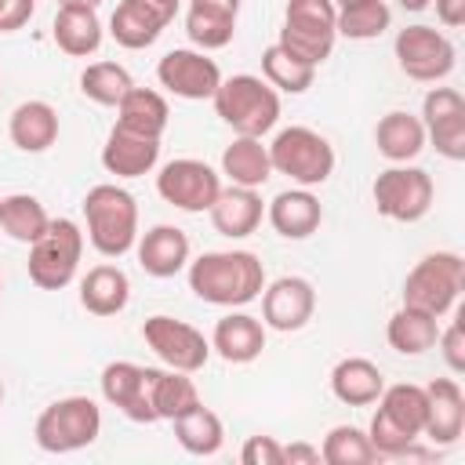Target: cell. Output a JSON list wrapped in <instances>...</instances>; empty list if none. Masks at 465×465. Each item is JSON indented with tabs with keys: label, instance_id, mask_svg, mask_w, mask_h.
Wrapping results in <instances>:
<instances>
[{
	"label": "cell",
	"instance_id": "obj_1",
	"mask_svg": "<svg viewBox=\"0 0 465 465\" xmlns=\"http://www.w3.org/2000/svg\"><path fill=\"white\" fill-rule=\"evenodd\" d=\"M189 291L207 305H247L265 291V265L251 251H203L189 262Z\"/></svg>",
	"mask_w": 465,
	"mask_h": 465
},
{
	"label": "cell",
	"instance_id": "obj_2",
	"mask_svg": "<svg viewBox=\"0 0 465 465\" xmlns=\"http://www.w3.org/2000/svg\"><path fill=\"white\" fill-rule=\"evenodd\" d=\"M374 403H378V411L367 425L371 447L378 450V458L407 454L425 429V389L411 385V381L385 385Z\"/></svg>",
	"mask_w": 465,
	"mask_h": 465
},
{
	"label": "cell",
	"instance_id": "obj_3",
	"mask_svg": "<svg viewBox=\"0 0 465 465\" xmlns=\"http://www.w3.org/2000/svg\"><path fill=\"white\" fill-rule=\"evenodd\" d=\"M84 218H87V240L102 258H124L138 240V203L120 185H94L84 196Z\"/></svg>",
	"mask_w": 465,
	"mask_h": 465
},
{
	"label": "cell",
	"instance_id": "obj_4",
	"mask_svg": "<svg viewBox=\"0 0 465 465\" xmlns=\"http://www.w3.org/2000/svg\"><path fill=\"white\" fill-rule=\"evenodd\" d=\"M211 102H214V113L236 134H247V138L269 134L280 120V91L269 87L262 76H251V73H236L229 80L222 76Z\"/></svg>",
	"mask_w": 465,
	"mask_h": 465
},
{
	"label": "cell",
	"instance_id": "obj_5",
	"mask_svg": "<svg viewBox=\"0 0 465 465\" xmlns=\"http://www.w3.org/2000/svg\"><path fill=\"white\" fill-rule=\"evenodd\" d=\"M102 432V411L91 396H62L47 403L36 418V447L47 454H73L98 440Z\"/></svg>",
	"mask_w": 465,
	"mask_h": 465
},
{
	"label": "cell",
	"instance_id": "obj_6",
	"mask_svg": "<svg viewBox=\"0 0 465 465\" xmlns=\"http://www.w3.org/2000/svg\"><path fill=\"white\" fill-rule=\"evenodd\" d=\"M269 163L276 174H287L294 185L312 189L323 185L334 174V149L331 142L312 127H283L269 145Z\"/></svg>",
	"mask_w": 465,
	"mask_h": 465
},
{
	"label": "cell",
	"instance_id": "obj_7",
	"mask_svg": "<svg viewBox=\"0 0 465 465\" xmlns=\"http://www.w3.org/2000/svg\"><path fill=\"white\" fill-rule=\"evenodd\" d=\"M84 254V232L73 218H51L44 236L29 243V280L40 291H62L73 283Z\"/></svg>",
	"mask_w": 465,
	"mask_h": 465
},
{
	"label": "cell",
	"instance_id": "obj_8",
	"mask_svg": "<svg viewBox=\"0 0 465 465\" xmlns=\"http://www.w3.org/2000/svg\"><path fill=\"white\" fill-rule=\"evenodd\" d=\"M465 287V262L458 251H432L425 254L403 280V305L447 316Z\"/></svg>",
	"mask_w": 465,
	"mask_h": 465
},
{
	"label": "cell",
	"instance_id": "obj_9",
	"mask_svg": "<svg viewBox=\"0 0 465 465\" xmlns=\"http://www.w3.org/2000/svg\"><path fill=\"white\" fill-rule=\"evenodd\" d=\"M338 7L334 0H287L283 7V29L280 40L291 54H298L309 65H320L331 58L334 40H338Z\"/></svg>",
	"mask_w": 465,
	"mask_h": 465
},
{
	"label": "cell",
	"instance_id": "obj_10",
	"mask_svg": "<svg viewBox=\"0 0 465 465\" xmlns=\"http://www.w3.org/2000/svg\"><path fill=\"white\" fill-rule=\"evenodd\" d=\"M432 193L436 189H432L429 171L407 167V163L385 167L371 185L374 207L389 222H418V218H425L429 207H432Z\"/></svg>",
	"mask_w": 465,
	"mask_h": 465
},
{
	"label": "cell",
	"instance_id": "obj_11",
	"mask_svg": "<svg viewBox=\"0 0 465 465\" xmlns=\"http://www.w3.org/2000/svg\"><path fill=\"white\" fill-rule=\"evenodd\" d=\"M156 193H160L163 203H171L178 211H189V214H200L222 193V178L211 163H203L196 156H178V160L160 167Z\"/></svg>",
	"mask_w": 465,
	"mask_h": 465
},
{
	"label": "cell",
	"instance_id": "obj_12",
	"mask_svg": "<svg viewBox=\"0 0 465 465\" xmlns=\"http://www.w3.org/2000/svg\"><path fill=\"white\" fill-rule=\"evenodd\" d=\"M392 51H396L400 69L411 80H418V84L443 80L454 69V62H458L454 44L440 29H432V25H407V29H400Z\"/></svg>",
	"mask_w": 465,
	"mask_h": 465
},
{
	"label": "cell",
	"instance_id": "obj_13",
	"mask_svg": "<svg viewBox=\"0 0 465 465\" xmlns=\"http://www.w3.org/2000/svg\"><path fill=\"white\" fill-rule=\"evenodd\" d=\"M142 338L145 345L171 367V371H185V374H196L207 356H211V341L185 320H174V316H149L142 323Z\"/></svg>",
	"mask_w": 465,
	"mask_h": 465
},
{
	"label": "cell",
	"instance_id": "obj_14",
	"mask_svg": "<svg viewBox=\"0 0 465 465\" xmlns=\"http://www.w3.org/2000/svg\"><path fill=\"white\" fill-rule=\"evenodd\" d=\"M153 381H156V367H142L131 360H113L102 367V396L105 403H113L120 414H127L138 425H153L156 411H153Z\"/></svg>",
	"mask_w": 465,
	"mask_h": 465
},
{
	"label": "cell",
	"instance_id": "obj_15",
	"mask_svg": "<svg viewBox=\"0 0 465 465\" xmlns=\"http://www.w3.org/2000/svg\"><path fill=\"white\" fill-rule=\"evenodd\" d=\"M156 80H160V87H167L178 98L203 102L218 91L222 69H218L214 58H207L196 47H174L156 62Z\"/></svg>",
	"mask_w": 465,
	"mask_h": 465
},
{
	"label": "cell",
	"instance_id": "obj_16",
	"mask_svg": "<svg viewBox=\"0 0 465 465\" xmlns=\"http://www.w3.org/2000/svg\"><path fill=\"white\" fill-rule=\"evenodd\" d=\"M258 298H262V323L280 334L302 331L316 312V291L305 276H280Z\"/></svg>",
	"mask_w": 465,
	"mask_h": 465
},
{
	"label": "cell",
	"instance_id": "obj_17",
	"mask_svg": "<svg viewBox=\"0 0 465 465\" xmlns=\"http://www.w3.org/2000/svg\"><path fill=\"white\" fill-rule=\"evenodd\" d=\"M465 432V392L454 378H436L425 385V429L421 436H429L440 447L458 443Z\"/></svg>",
	"mask_w": 465,
	"mask_h": 465
},
{
	"label": "cell",
	"instance_id": "obj_18",
	"mask_svg": "<svg viewBox=\"0 0 465 465\" xmlns=\"http://www.w3.org/2000/svg\"><path fill=\"white\" fill-rule=\"evenodd\" d=\"M156 160H160V138H145V134H134V131L113 124V131L102 145V167L109 174L142 178L156 167Z\"/></svg>",
	"mask_w": 465,
	"mask_h": 465
},
{
	"label": "cell",
	"instance_id": "obj_19",
	"mask_svg": "<svg viewBox=\"0 0 465 465\" xmlns=\"http://www.w3.org/2000/svg\"><path fill=\"white\" fill-rule=\"evenodd\" d=\"M134 247L138 265L156 280H171L189 265V236L178 225H153L134 240Z\"/></svg>",
	"mask_w": 465,
	"mask_h": 465
},
{
	"label": "cell",
	"instance_id": "obj_20",
	"mask_svg": "<svg viewBox=\"0 0 465 465\" xmlns=\"http://www.w3.org/2000/svg\"><path fill=\"white\" fill-rule=\"evenodd\" d=\"M207 214H211L214 232H222V236H229V240H243V236H251V232L262 225L265 207H262L258 189L229 185V189H222V193L214 196V203L207 207Z\"/></svg>",
	"mask_w": 465,
	"mask_h": 465
},
{
	"label": "cell",
	"instance_id": "obj_21",
	"mask_svg": "<svg viewBox=\"0 0 465 465\" xmlns=\"http://www.w3.org/2000/svg\"><path fill=\"white\" fill-rule=\"evenodd\" d=\"M265 218H269V225L283 236V240H305V236H312L316 229H320V222H323V207H320V200L309 193V189H283V193H276L272 200H269V207H265Z\"/></svg>",
	"mask_w": 465,
	"mask_h": 465
},
{
	"label": "cell",
	"instance_id": "obj_22",
	"mask_svg": "<svg viewBox=\"0 0 465 465\" xmlns=\"http://www.w3.org/2000/svg\"><path fill=\"white\" fill-rule=\"evenodd\" d=\"M211 349L225 363H251L265 349V323L258 316H251V312H229V316H222L214 323Z\"/></svg>",
	"mask_w": 465,
	"mask_h": 465
},
{
	"label": "cell",
	"instance_id": "obj_23",
	"mask_svg": "<svg viewBox=\"0 0 465 465\" xmlns=\"http://www.w3.org/2000/svg\"><path fill=\"white\" fill-rule=\"evenodd\" d=\"M7 138L22 153H47L58 142V113H54V105H47L40 98H29V102L15 105L11 120H7Z\"/></svg>",
	"mask_w": 465,
	"mask_h": 465
},
{
	"label": "cell",
	"instance_id": "obj_24",
	"mask_svg": "<svg viewBox=\"0 0 465 465\" xmlns=\"http://www.w3.org/2000/svg\"><path fill=\"white\" fill-rule=\"evenodd\" d=\"M51 36L73 58L94 54L102 47V18H98V7H87V4H58Z\"/></svg>",
	"mask_w": 465,
	"mask_h": 465
},
{
	"label": "cell",
	"instance_id": "obj_25",
	"mask_svg": "<svg viewBox=\"0 0 465 465\" xmlns=\"http://www.w3.org/2000/svg\"><path fill=\"white\" fill-rule=\"evenodd\" d=\"M131 302V280L120 265H94L80 280V305L91 316H116Z\"/></svg>",
	"mask_w": 465,
	"mask_h": 465
},
{
	"label": "cell",
	"instance_id": "obj_26",
	"mask_svg": "<svg viewBox=\"0 0 465 465\" xmlns=\"http://www.w3.org/2000/svg\"><path fill=\"white\" fill-rule=\"evenodd\" d=\"M167 25L171 22L156 7H149L145 0H120L116 11H113V18H109V36L120 47H127V51H142V47L156 44V36Z\"/></svg>",
	"mask_w": 465,
	"mask_h": 465
},
{
	"label": "cell",
	"instance_id": "obj_27",
	"mask_svg": "<svg viewBox=\"0 0 465 465\" xmlns=\"http://www.w3.org/2000/svg\"><path fill=\"white\" fill-rule=\"evenodd\" d=\"M381 389H385V378H381L378 363H371L363 356H345L331 371V392L345 407H371L381 396Z\"/></svg>",
	"mask_w": 465,
	"mask_h": 465
},
{
	"label": "cell",
	"instance_id": "obj_28",
	"mask_svg": "<svg viewBox=\"0 0 465 465\" xmlns=\"http://www.w3.org/2000/svg\"><path fill=\"white\" fill-rule=\"evenodd\" d=\"M374 145H378V153H381L385 160H392V163L414 160V156L425 149V124H421V116L403 113V109L385 113V116L378 120V127H374Z\"/></svg>",
	"mask_w": 465,
	"mask_h": 465
},
{
	"label": "cell",
	"instance_id": "obj_29",
	"mask_svg": "<svg viewBox=\"0 0 465 465\" xmlns=\"http://www.w3.org/2000/svg\"><path fill=\"white\" fill-rule=\"evenodd\" d=\"M222 174L232 185L243 189H262L272 178V163H269V145H262V138H247L236 134L225 149H222Z\"/></svg>",
	"mask_w": 465,
	"mask_h": 465
},
{
	"label": "cell",
	"instance_id": "obj_30",
	"mask_svg": "<svg viewBox=\"0 0 465 465\" xmlns=\"http://www.w3.org/2000/svg\"><path fill=\"white\" fill-rule=\"evenodd\" d=\"M167 98L153 87H131L116 105V127H127L145 138H160L167 131Z\"/></svg>",
	"mask_w": 465,
	"mask_h": 465
},
{
	"label": "cell",
	"instance_id": "obj_31",
	"mask_svg": "<svg viewBox=\"0 0 465 465\" xmlns=\"http://www.w3.org/2000/svg\"><path fill=\"white\" fill-rule=\"evenodd\" d=\"M385 338H389V345H392L400 356H421V352H429V349L436 345V338H440V316L403 305V309H396V312L389 316Z\"/></svg>",
	"mask_w": 465,
	"mask_h": 465
},
{
	"label": "cell",
	"instance_id": "obj_32",
	"mask_svg": "<svg viewBox=\"0 0 465 465\" xmlns=\"http://www.w3.org/2000/svg\"><path fill=\"white\" fill-rule=\"evenodd\" d=\"M174 440L182 443V450L196 454V458H211L222 450L225 443V429H222V418L211 411V407H193L189 414L174 418Z\"/></svg>",
	"mask_w": 465,
	"mask_h": 465
},
{
	"label": "cell",
	"instance_id": "obj_33",
	"mask_svg": "<svg viewBox=\"0 0 465 465\" xmlns=\"http://www.w3.org/2000/svg\"><path fill=\"white\" fill-rule=\"evenodd\" d=\"M312 76H316V65L302 62L298 54H291L283 44H269L262 51V80L283 94H302L312 87Z\"/></svg>",
	"mask_w": 465,
	"mask_h": 465
},
{
	"label": "cell",
	"instance_id": "obj_34",
	"mask_svg": "<svg viewBox=\"0 0 465 465\" xmlns=\"http://www.w3.org/2000/svg\"><path fill=\"white\" fill-rule=\"evenodd\" d=\"M51 214L44 211V203L29 193H11V196H0V229L18 240V243H33L44 236Z\"/></svg>",
	"mask_w": 465,
	"mask_h": 465
},
{
	"label": "cell",
	"instance_id": "obj_35",
	"mask_svg": "<svg viewBox=\"0 0 465 465\" xmlns=\"http://www.w3.org/2000/svg\"><path fill=\"white\" fill-rule=\"evenodd\" d=\"M193 407H200V392H196L193 378L185 371H156V381H153L156 421H174V418L189 414Z\"/></svg>",
	"mask_w": 465,
	"mask_h": 465
},
{
	"label": "cell",
	"instance_id": "obj_36",
	"mask_svg": "<svg viewBox=\"0 0 465 465\" xmlns=\"http://www.w3.org/2000/svg\"><path fill=\"white\" fill-rule=\"evenodd\" d=\"M131 87H134V80H131V73L120 62H91L80 73V91L94 105H120V98Z\"/></svg>",
	"mask_w": 465,
	"mask_h": 465
},
{
	"label": "cell",
	"instance_id": "obj_37",
	"mask_svg": "<svg viewBox=\"0 0 465 465\" xmlns=\"http://www.w3.org/2000/svg\"><path fill=\"white\" fill-rule=\"evenodd\" d=\"M320 461H327V465H371V461H378V450L371 447V440H367L363 429H356V425H334L323 436Z\"/></svg>",
	"mask_w": 465,
	"mask_h": 465
},
{
	"label": "cell",
	"instance_id": "obj_38",
	"mask_svg": "<svg viewBox=\"0 0 465 465\" xmlns=\"http://www.w3.org/2000/svg\"><path fill=\"white\" fill-rule=\"evenodd\" d=\"M392 22V11L385 0H367V4H356V7H345L338 11V36H349V40H374L389 29Z\"/></svg>",
	"mask_w": 465,
	"mask_h": 465
},
{
	"label": "cell",
	"instance_id": "obj_39",
	"mask_svg": "<svg viewBox=\"0 0 465 465\" xmlns=\"http://www.w3.org/2000/svg\"><path fill=\"white\" fill-rule=\"evenodd\" d=\"M425 138H432L440 156H447L454 163L465 160V113H450V116L425 124Z\"/></svg>",
	"mask_w": 465,
	"mask_h": 465
},
{
	"label": "cell",
	"instance_id": "obj_40",
	"mask_svg": "<svg viewBox=\"0 0 465 465\" xmlns=\"http://www.w3.org/2000/svg\"><path fill=\"white\" fill-rule=\"evenodd\" d=\"M240 461L243 465H283V443H276L272 436H247V443L240 447Z\"/></svg>",
	"mask_w": 465,
	"mask_h": 465
},
{
	"label": "cell",
	"instance_id": "obj_41",
	"mask_svg": "<svg viewBox=\"0 0 465 465\" xmlns=\"http://www.w3.org/2000/svg\"><path fill=\"white\" fill-rule=\"evenodd\" d=\"M440 352H443V360H447V367L454 371V374H461L465 371V331H461V320H454L447 331H440Z\"/></svg>",
	"mask_w": 465,
	"mask_h": 465
},
{
	"label": "cell",
	"instance_id": "obj_42",
	"mask_svg": "<svg viewBox=\"0 0 465 465\" xmlns=\"http://www.w3.org/2000/svg\"><path fill=\"white\" fill-rule=\"evenodd\" d=\"M36 11V0H4V11H0V33H15L22 29Z\"/></svg>",
	"mask_w": 465,
	"mask_h": 465
},
{
	"label": "cell",
	"instance_id": "obj_43",
	"mask_svg": "<svg viewBox=\"0 0 465 465\" xmlns=\"http://www.w3.org/2000/svg\"><path fill=\"white\" fill-rule=\"evenodd\" d=\"M189 11H200V15H211V18H229V22H236V15H240V0H189Z\"/></svg>",
	"mask_w": 465,
	"mask_h": 465
},
{
	"label": "cell",
	"instance_id": "obj_44",
	"mask_svg": "<svg viewBox=\"0 0 465 465\" xmlns=\"http://www.w3.org/2000/svg\"><path fill=\"white\" fill-rule=\"evenodd\" d=\"M436 18L447 29H461L465 25V0H436Z\"/></svg>",
	"mask_w": 465,
	"mask_h": 465
},
{
	"label": "cell",
	"instance_id": "obj_45",
	"mask_svg": "<svg viewBox=\"0 0 465 465\" xmlns=\"http://www.w3.org/2000/svg\"><path fill=\"white\" fill-rule=\"evenodd\" d=\"M283 461H291V465H316L320 461V447H312V443H287L283 447Z\"/></svg>",
	"mask_w": 465,
	"mask_h": 465
},
{
	"label": "cell",
	"instance_id": "obj_46",
	"mask_svg": "<svg viewBox=\"0 0 465 465\" xmlns=\"http://www.w3.org/2000/svg\"><path fill=\"white\" fill-rule=\"evenodd\" d=\"M149 7H156L167 22H174V15H178V7H182V0H145Z\"/></svg>",
	"mask_w": 465,
	"mask_h": 465
},
{
	"label": "cell",
	"instance_id": "obj_47",
	"mask_svg": "<svg viewBox=\"0 0 465 465\" xmlns=\"http://www.w3.org/2000/svg\"><path fill=\"white\" fill-rule=\"evenodd\" d=\"M396 4H400L403 11H425V7L432 4V0H396Z\"/></svg>",
	"mask_w": 465,
	"mask_h": 465
},
{
	"label": "cell",
	"instance_id": "obj_48",
	"mask_svg": "<svg viewBox=\"0 0 465 465\" xmlns=\"http://www.w3.org/2000/svg\"><path fill=\"white\" fill-rule=\"evenodd\" d=\"M356 4H367V0H334V7H338V11H345V7H356Z\"/></svg>",
	"mask_w": 465,
	"mask_h": 465
},
{
	"label": "cell",
	"instance_id": "obj_49",
	"mask_svg": "<svg viewBox=\"0 0 465 465\" xmlns=\"http://www.w3.org/2000/svg\"><path fill=\"white\" fill-rule=\"evenodd\" d=\"M58 4H87V7H98L102 0H58Z\"/></svg>",
	"mask_w": 465,
	"mask_h": 465
},
{
	"label": "cell",
	"instance_id": "obj_50",
	"mask_svg": "<svg viewBox=\"0 0 465 465\" xmlns=\"http://www.w3.org/2000/svg\"><path fill=\"white\" fill-rule=\"evenodd\" d=\"M0 403H4V381H0Z\"/></svg>",
	"mask_w": 465,
	"mask_h": 465
},
{
	"label": "cell",
	"instance_id": "obj_51",
	"mask_svg": "<svg viewBox=\"0 0 465 465\" xmlns=\"http://www.w3.org/2000/svg\"><path fill=\"white\" fill-rule=\"evenodd\" d=\"M0 11H4V0H0Z\"/></svg>",
	"mask_w": 465,
	"mask_h": 465
},
{
	"label": "cell",
	"instance_id": "obj_52",
	"mask_svg": "<svg viewBox=\"0 0 465 465\" xmlns=\"http://www.w3.org/2000/svg\"><path fill=\"white\" fill-rule=\"evenodd\" d=\"M0 291H4V283H0Z\"/></svg>",
	"mask_w": 465,
	"mask_h": 465
}]
</instances>
